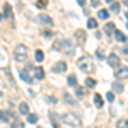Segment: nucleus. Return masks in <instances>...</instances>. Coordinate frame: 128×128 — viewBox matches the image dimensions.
I'll return each mask as SVG.
<instances>
[{"label": "nucleus", "mask_w": 128, "mask_h": 128, "mask_svg": "<svg viewBox=\"0 0 128 128\" xmlns=\"http://www.w3.org/2000/svg\"><path fill=\"white\" fill-rule=\"evenodd\" d=\"M75 94H77L79 98H84V96H86V89H84V87H79V86H77V87H75Z\"/></svg>", "instance_id": "nucleus-25"}, {"label": "nucleus", "mask_w": 128, "mask_h": 128, "mask_svg": "<svg viewBox=\"0 0 128 128\" xmlns=\"http://www.w3.org/2000/svg\"><path fill=\"white\" fill-rule=\"evenodd\" d=\"M10 120H12V114L7 113V111H2V123H7Z\"/></svg>", "instance_id": "nucleus-22"}, {"label": "nucleus", "mask_w": 128, "mask_h": 128, "mask_svg": "<svg viewBox=\"0 0 128 128\" xmlns=\"http://www.w3.org/2000/svg\"><path fill=\"white\" fill-rule=\"evenodd\" d=\"M67 82H68V86H72V87H77V77L75 75H68Z\"/></svg>", "instance_id": "nucleus-23"}, {"label": "nucleus", "mask_w": 128, "mask_h": 128, "mask_svg": "<svg viewBox=\"0 0 128 128\" xmlns=\"http://www.w3.org/2000/svg\"><path fill=\"white\" fill-rule=\"evenodd\" d=\"M63 121L67 123V125H72V126H80V120L75 116V114H72V113H67V114H63Z\"/></svg>", "instance_id": "nucleus-4"}, {"label": "nucleus", "mask_w": 128, "mask_h": 128, "mask_svg": "<svg viewBox=\"0 0 128 128\" xmlns=\"http://www.w3.org/2000/svg\"><path fill=\"white\" fill-rule=\"evenodd\" d=\"M116 128H128V120L126 118H121L116 121Z\"/></svg>", "instance_id": "nucleus-18"}, {"label": "nucleus", "mask_w": 128, "mask_h": 128, "mask_svg": "<svg viewBox=\"0 0 128 128\" xmlns=\"http://www.w3.org/2000/svg\"><path fill=\"white\" fill-rule=\"evenodd\" d=\"M94 104H96V108H102L104 101H102V98H101V94H96V96H94Z\"/></svg>", "instance_id": "nucleus-16"}, {"label": "nucleus", "mask_w": 128, "mask_h": 128, "mask_svg": "<svg viewBox=\"0 0 128 128\" xmlns=\"http://www.w3.org/2000/svg\"><path fill=\"white\" fill-rule=\"evenodd\" d=\"M114 38H116L120 43H125V41H126V36H125V32H121V31H116V32H114Z\"/></svg>", "instance_id": "nucleus-17"}, {"label": "nucleus", "mask_w": 128, "mask_h": 128, "mask_svg": "<svg viewBox=\"0 0 128 128\" xmlns=\"http://www.w3.org/2000/svg\"><path fill=\"white\" fill-rule=\"evenodd\" d=\"M86 86H87V87H94V86H96V80L94 79H86Z\"/></svg>", "instance_id": "nucleus-30"}, {"label": "nucleus", "mask_w": 128, "mask_h": 128, "mask_svg": "<svg viewBox=\"0 0 128 128\" xmlns=\"http://www.w3.org/2000/svg\"><path fill=\"white\" fill-rule=\"evenodd\" d=\"M34 56H36V62H43V60H44V55H43L41 50H38V51L34 53Z\"/></svg>", "instance_id": "nucleus-27"}, {"label": "nucleus", "mask_w": 128, "mask_h": 128, "mask_svg": "<svg viewBox=\"0 0 128 128\" xmlns=\"http://www.w3.org/2000/svg\"><path fill=\"white\" fill-rule=\"evenodd\" d=\"M43 36H44V38H51V32H50V31H44Z\"/></svg>", "instance_id": "nucleus-33"}, {"label": "nucleus", "mask_w": 128, "mask_h": 128, "mask_svg": "<svg viewBox=\"0 0 128 128\" xmlns=\"http://www.w3.org/2000/svg\"><path fill=\"white\" fill-rule=\"evenodd\" d=\"M28 121H29V123H36V121H38V116L32 114V113H29V114H28Z\"/></svg>", "instance_id": "nucleus-29"}, {"label": "nucleus", "mask_w": 128, "mask_h": 128, "mask_svg": "<svg viewBox=\"0 0 128 128\" xmlns=\"http://www.w3.org/2000/svg\"><path fill=\"white\" fill-rule=\"evenodd\" d=\"M98 17H99V19H108V17H109V12H108V10H104V9H101L98 12Z\"/></svg>", "instance_id": "nucleus-24"}, {"label": "nucleus", "mask_w": 128, "mask_h": 128, "mask_svg": "<svg viewBox=\"0 0 128 128\" xmlns=\"http://www.w3.org/2000/svg\"><path fill=\"white\" fill-rule=\"evenodd\" d=\"M106 2H114V0H106Z\"/></svg>", "instance_id": "nucleus-35"}, {"label": "nucleus", "mask_w": 128, "mask_h": 128, "mask_svg": "<svg viewBox=\"0 0 128 128\" xmlns=\"http://www.w3.org/2000/svg\"><path fill=\"white\" fill-rule=\"evenodd\" d=\"M7 17H10V5L5 4V5H4V10H2V19L5 20Z\"/></svg>", "instance_id": "nucleus-15"}, {"label": "nucleus", "mask_w": 128, "mask_h": 128, "mask_svg": "<svg viewBox=\"0 0 128 128\" xmlns=\"http://www.w3.org/2000/svg\"><path fill=\"white\" fill-rule=\"evenodd\" d=\"M46 4H48V0H36V7L38 9H44Z\"/></svg>", "instance_id": "nucleus-28"}, {"label": "nucleus", "mask_w": 128, "mask_h": 128, "mask_svg": "<svg viewBox=\"0 0 128 128\" xmlns=\"http://www.w3.org/2000/svg\"><path fill=\"white\" fill-rule=\"evenodd\" d=\"M62 48V51H63V53H65V55H74V43H72V41L70 40H62V41H58V43H56V44H55V48Z\"/></svg>", "instance_id": "nucleus-1"}, {"label": "nucleus", "mask_w": 128, "mask_h": 128, "mask_svg": "<svg viewBox=\"0 0 128 128\" xmlns=\"http://www.w3.org/2000/svg\"><path fill=\"white\" fill-rule=\"evenodd\" d=\"M87 28L89 29H96V28H98V20L94 19V17H90V19L87 20Z\"/></svg>", "instance_id": "nucleus-21"}, {"label": "nucleus", "mask_w": 128, "mask_h": 128, "mask_svg": "<svg viewBox=\"0 0 128 128\" xmlns=\"http://www.w3.org/2000/svg\"><path fill=\"white\" fill-rule=\"evenodd\" d=\"M114 32H116V26H114V22H108V24L104 26V34H108V36H114Z\"/></svg>", "instance_id": "nucleus-7"}, {"label": "nucleus", "mask_w": 128, "mask_h": 128, "mask_svg": "<svg viewBox=\"0 0 128 128\" xmlns=\"http://www.w3.org/2000/svg\"><path fill=\"white\" fill-rule=\"evenodd\" d=\"M123 2H125V4H128V0H123Z\"/></svg>", "instance_id": "nucleus-36"}, {"label": "nucleus", "mask_w": 128, "mask_h": 128, "mask_svg": "<svg viewBox=\"0 0 128 128\" xmlns=\"http://www.w3.org/2000/svg\"><path fill=\"white\" fill-rule=\"evenodd\" d=\"M32 72H34V77H36L38 80H43V79H44V70L41 68V67H36Z\"/></svg>", "instance_id": "nucleus-12"}, {"label": "nucleus", "mask_w": 128, "mask_h": 128, "mask_svg": "<svg viewBox=\"0 0 128 128\" xmlns=\"http://www.w3.org/2000/svg\"><path fill=\"white\" fill-rule=\"evenodd\" d=\"M67 70V63L65 62H58L53 65V72H65Z\"/></svg>", "instance_id": "nucleus-11"}, {"label": "nucleus", "mask_w": 128, "mask_h": 128, "mask_svg": "<svg viewBox=\"0 0 128 128\" xmlns=\"http://www.w3.org/2000/svg\"><path fill=\"white\" fill-rule=\"evenodd\" d=\"M106 99H108L109 102H113V101H114V94H113V92H108V94H106Z\"/></svg>", "instance_id": "nucleus-31"}, {"label": "nucleus", "mask_w": 128, "mask_h": 128, "mask_svg": "<svg viewBox=\"0 0 128 128\" xmlns=\"http://www.w3.org/2000/svg\"><path fill=\"white\" fill-rule=\"evenodd\" d=\"M14 58H16V62H26L28 60V48L19 44L17 48L14 50Z\"/></svg>", "instance_id": "nucleus-3"}, {"label": "nucleus", "mask_w": 128, "mask_h": 128, "mask_svg": "<svg viewBox=\"0 0 128 128\" xmlns=\"http://www.w3.org/2000/svg\"><path fill=\"white\" fill-rule=\"evenodd\" d=\"M123 89H125V86H123V84H121L120 80H116V82L113 84V90H116V92H121Z\"/></svg>", "instance_id": "nucleus-20"}, {"label": "nucleus", "mask_w": 128, "mask_h": 128, "mask_svg": "<svg viewBox=\"0 0 128 128\" xmlns=\"http://www.w3.org/2000/svg\"><path fill=\"white\" fill-rule=\"evenodd\" d=\"M19 77H20L22 80H24V82H28V84H31V82H32V79H31L29 75H28V70H20Z\"/></svg>", "instance_id": "nucleus-13"}, {"label": "nucleus", "mask_w": 128, "mask_h": 128, "mask_svg": "<svg viewBox=\"0 0 128 128\" xmlns=\"http://www.w3.org/2000/svg\"><path fill=\"white\" fill-rule=\"evenodd\" d=\"M126 77H128V68L126 67H121V68L116 72V79L123 80V79H126Z\"/></svg>", "instance_id": "nucleus-10"}, {"label": "nucleus", "mask_w": 128, "mask_h": 128, "mask_svg": "<svg viewBox=\"0 0 128 128\" xmlns=\"http://www.w3.org/2000/svg\"><path fill=\"white\" fill-rule=\"evenodd\" d=\"M10 128H24V125H22V121H20L19 118H16V120H12Z\"/></svg>", "instance_id": "nucleus-19"}, {"label": "nucleus", "mask_w": 128, "mask_h": 128, "mask_svg": "<svg viewBox=\"0 0 128 128\" xmlns=\"http://www.w3.org/2000/svg\"><path fill=\"white\" fill-rule=\"evenodd\" d=\"M62 98H63V101H65L68 106H75V98H72V96H70V92H63V96H62Z\"/></svg>", "instance_id": "nucleus-9"}, {"label": "nucleus", "mask_w": 128, "mask_h": 128, "mask_svg": "<svg viewBox=\"0 0 128 128\" xmlns=\"http://www.w3.org/2000/svg\"><path fill=\"white\" fill-rule=\"evenodd\" d=\"M111 10H113L114 14H120V4L118 2H111Z\"/></svg>", "instance_id": "nucleus-26"}, {"label": "nucleus", "mask_w": 128, "mask_h": 128, "mask_svg": "<svg viewBox=\"0 0 128 128\" xmlns=\"http://www.w3.org/2000/svg\"><path fill=\"white\" fill-rule=\"evenodd\" d=\"M121 51H123L125 55H128V46H123V48H121Z\"/></svg>", "instance_id": "nucleus-34"}, {"label": "nucleus", "mask_w": 128, "mask_h": 128, "mask_svg": "<svg viewBox=\"0 0 128 128\" xmlns=\"http://www.w3.org/2000/svg\"><path fill=\"white\" fill-rule=\"evenodd\" d=\"M96 56H98V58H104V53H102L101 50H98V51H96Z\"/></svg>", "instance_id": "nucleus-32"}, {"label": "nucleus", "mask_w": 128, "mask_h": 128, "mask_svg": "<svg viewBox=\"0 0 128 128\" xmlns=\"http://www.w3.org/2000/svg\"><path fill=\"white\" fill-rule=\"evenodd\" d=\"M38 22L46 24V26H51V24H53V19L50 17L48 14H40V16H38Z\"/></svg>", "instance_id": "nucleus-6"}, {"label": "nucleus", "mask_w": 128, "mask_h": 128, "mask_svg": "<svg viewBox=\"0 0 128 128\" xmlns=\"http://www.w3.org/2000/svg\"><path fill=\"white\" fill-rule=\"evenodd\" d=\"M108 63L111 65V67H120V56L116 55V53H111L108 56Z\"/></svg>", "instance_id": "nucleus-8"}, {"label": "nucleus", "mask_w": 128, "mask_h": 128, "mask_svg": "<svg viewBox=\"0 0 128 128\" xmlns=\"http://www.w3.org/2000/svg\"><path fill=\"white\" fill-rule=\"evenodd\" d=\"M77 67H79L82 72H90L92 70V58L90 56H82V58H79V62H77Z\"/></svg>", "instance_id": "nucleus-2"}, {"label": "nucleus", "mask_w": 128, "mask_h": 128, "mask_svg": "<svg viewBox=\"0 0 128 128\" xmlns=\"http://www.w3.org/2000/svg\"><path fill=\"white\" fill-rule=\"evenodd\" d=\"M86 40H87V36H86V31H82V29H77L75 31V43L77 44H84L86 43Z\"/></svg>", "instance_id": "nucleus-5"}, {"label": "nucleus", "mask_w": 128, "mask_h": 128, "mask_svg": "<svg viewBox=\"0 0 128 128\" xmlns=\"http://www.w3.org/2000/svg\"><path fill=\"white\" fill-rule=\"evenodd\" d=\"M126 17H128V10H126Z\"/></svg>", "instance_id": "nucleus-37"}, {"label": "nucleus", "mask_w": 128, "mask_h": 128, "mask_svg": "<svg viewBox=\"0 0 128 128\" xmlns=\"http://www.w3.org/2000/svg\"><path fill=\"white\" fill-rule=\"evenodd\" d=\"M19 113L20 114H29V106L26 102H20L19 104Z\"/></svg>", "instance_id": "nucleus-14"}]
</instances>
